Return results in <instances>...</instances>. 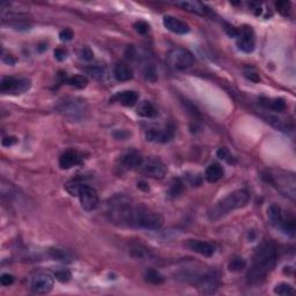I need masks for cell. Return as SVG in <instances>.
<instances>
[{
	"mask_svg": "<svg viewBox=\"0 0 296 296\" xmlns=\"http://www.w3.org/2000/svg\"><path fill=\"white\" fill-rule=\"evenodd\" d=\"M108 215L113 223L119 226L147 230H159L163 226V218L160 213L133 203L125 194H117L110 199Z\"/></svg>",
	"mask_w": 296,
	"mask_h": 296,
	"instance_id": "obj_1",
	"label": "cell"
},
{
	"mask_svg": "<svg viewBox=\"0 0 296 296\" xmlns=\"http://www.w3.org/2000/svg\"><path fill=\"white\" fill-rule=\"evenodd\" d=\"M278 261V248L272 240H264L256 249L252 257L251 266L248 271V282L251 285H260L266 277L272 272Z\"/></svg>",
	"mask_w": 296,
	"mask_h": 296,
	"instance_id": "obj_2",
	"label": "cell"
},
{
	"mask_svg": "<svg viewBox=\"0 0 296 296\" xmlns=\"http://www.w3.org/2000/svg\"><path fill=\"white\" fill-rule=\"evenodd\" d=\"M250 202V194L246 190H236L215 204L208 211L209 221H218L235 209L243 208Z\"/></svg>",
	"mask_w": 296,
	"mask_h": 296,
	"instance_id": "obj_3",
	"label": "cell"
},
{
	"mask_svg": "<svg viewBox=\"0 0 296 296\" xmlns=\"http://www.w3.org/2000/svg\"><path fill=\"white\" fill-rule=\"evenodd\" d=\"M58 112L72 122L85 119L88 113V104L79 97H67L60 101L57 106Z\"/></svg>",
	"mask_w": 296,
	"mask_h": 296,
	"instance_id": "obj_4",
	"label": "cell"
},
{
	"mask_svg": "<svg viewBox=\"0 0 296 296\" xmlns=\"http://www.w3.org/2000/svg\"><path fill=\"white\" fill-rule=\"evenodd\" d=\"M166 58H168V63L170 64V66L178 71L189 69L194 63L193 55L187 49L184 48L172 49V50L169 51Z\"/></svg>",
	"mask_w": 296,
	"mask_h": 296,
	"instance_id": "obj_5",
	"label": "cell"
},
{
	"mask_svg": "<svg viewBox=\"0 0 296 296\" xmlns=\"http://www.w3.org/2000/svg\"><path fill=\"white\" fill-rule=\"evenodd\" d=\"M32 86V81L26 78H12L7 76L1 80L0 83V91L2 94H12V95H20L26 92Z\"/></svg>",
	"mask_w": 296,
	"mask_h": 296,
	"instance_id": "obj_6",
	"label": "cell"
},
{
	"mask_svg": "<svg viewBox=\"0 0 296 296\" xmlns=\"http://www.w3.org/2000/svg\"><path fill=\"white\" fill-rule=\"evenodd\" d=\"M54 277L49 273L39 272L33 277L30 289L36 295H45L54 288Z\"/></svg>",
	"mask_w": 296,
	"mask_h": 296,
	"instance_id": "obj_7",
	"label": "cell"
},
{
	"mask_svg": "<svg viewBox=\"0 0 296 296\" xmlns=\"http://www.w3.org/2000/svg\"><path fill=\"white\" fill-rule=\"evenodd\" d=\"M139 169L145 175L149 176L152 178H156V180H162L166 174V166L160 160L153 159V157L144 159Z\"/></svg>",
	"mask_w": 296,
	"mask_h": 296,
	"instance_id": "obj_8",
	"label": "cell"
},
{
	"mask_svg": "<svg viewBox=\"0 0 296 296\" xmlns=\"http://www.w3.org/2000/svg\"><path fill=\"white\" fill-rule=\"evenodd\" d=\"M79 200L81 204V207L85 211L92 212L96 209L98 206V194L94 187L89 186V185L85 184L79 191Z\"/></svg>",
	"mask_w": 296,
	"mask_h": 296,
	"instance_id": "obj_9",
	"label": "cell"
},
{
	"mask_svg": "<svg viewBox=\"0 0 296 296\" xmlns=\"http://www.w3.org/2000/svg\"><path fill=\"white\" fill-rule=\"evenodd\" d=\"M236 44L240 51L250 54L256 48L255 32L251 27L244 26L240 29V34L236 38Z\"/></svg>",
	"mask_w": 296,
	"mask_h": 296,
	"instance_id": "obj_10",
	"label": "cell"
},
{
	"mask_svg": "<svg viewBox=\"0 0 296 296\" xmlns=\"http://www.w3.org/2000/svg\"><path fill=\"white\" fill-rule=\"evenodd\" d=\"M175 137V128L172 125H166L160 129H149L146 131V139L152 143L166 144Z\"/></svg>",
	"mask_w": 296,
	"mask_h": 296,
	"instance_id": "obj_11",
	"label": "cell"
},
{
	"mask_svg": "<svg viewBox=\"0 0 296 296\" xmlns=\"http://www.w3.org/2000/svg\"><path fill=\"white\" fill-rule=\"evenodd\" d=\"M163 26H165L169 32L177 34V35H185L190 32L189 24L185 23L184 21L180 18L171 17V15H166L163 18Z\"/></svg>",
	"mask_w": 296,
	"mask_h": 296,
	"instance_id": "obj_12",
	"label": "cell"
},
{
	"mask_svg": "<svg viewBox=\"0 0 296 296\" xmlns=\"http://www.w3.org/2000/svg\"><path fill=\"white\" fill-rule=\"evenodd\" d=\"M186 248H189L191 251L196 252L204 256V257H211L215 254V245L212 243L203 242L198 240H189L186 242Z\"/></svg>",
	"mask_w": 296,
	"mask_h": 296,
	"instance_id": "obj_13",
	"label": "cell"
},
{
	"mask_svg": "<svg viewBox=\"0 0 296 296\" xmlns=\"http://www.w3.org/2000/svg\"><path fill=\"white\" fill-rule=\"evenodd\" d=\"M82 161L81 154L76 150H67L59 157V166L61 169H71L78 166Z\"/></svg>",
	"mask_w": 296,
	"mask_h": 296,
	"instance_id": "obj_14",
	"label": "cell"
},
{
	"mask_svg": "<svg viewBox=\"0 0 296 296\" xmlns=\"http://www.w3.org/2000/svg\"><path fill=\"white\" fill-rule=\"evenodd\" d=\"M139 100V94L134 91H123L117 92L111 98V101H116L124 107H133Z\"/></svg>",
	"mask_w": 296,
	"mask_h": 296,
	"instance_id": "obj_15",
	"label": "cell"
},
{
	"mask_svg": "<svg viewBox=\"0 0 296 296\" xmlns=\"http://www.w3.org/2000/svg\"><path fill=\"white\" fill-rule=\"evenodd\" d=\"M143 160H144V157L141 156L140 153L135 152V150H132V152L126 153L122 156V159H120V163H122V166L126 169H135V168H139V166H141Z\"/></svg>",
	"mask_w": 296,
	"mask_h": 296,
	"instance_id": "obj_16",
	"label": "cell"
},
{
	"mask_svg": "<svg viewBox=\"0 0 296 296\" xmlns=\"http://www.w3.org/2000/svg\"><path fill=\"white\" fill-rule=\"evenodd\" d=\"M267 215L268 219H270L271 223L273 224L274 227L279 228L282 224V222L286 220L287 214L286 212L282 211V208L280 206H278L277 204H272L267 209Z\"/></svg>",
	"mask_w": 296,
	"mask_h": 296,
	"instance_id": "obj_17",
	"label": "cell"
},
{
	"mask_svg": "<svg viewBox=\"0 0 296 296\" xmlns=\"http://www.w3.org/2000/svg\"><path fill=\"white\" fill-rule=\"evenodd\" d=\"M259 104L263 106L265 109L277 111V112H282V111L286 110V102L282 98L260 97L259 98Z\"/></svg>",
	"mask_w": 296,
	"mask_h": 296,
	"instance_id": "obj_18",
	"label": "cell"
},
{
	"mask_svg": "<svg viewBox=\"0 0 296 296\" xmlns=\"http://www.w3.org/2000/svg\"><path fill=\"white\" fill-rule=\"evenodd\" d=\"M113 76L117 81L125 82L129 81L133 78V72H132L131 67L124 63H118L113 67Z\"/></svg>",
	"mask_w": 296,
	"mask_h": 296,
	"instance_id": "obj_19",
	"label": "cell"
},
{
	"mask_svg": "<svg viewBox=\"0 0 296 296\" xmlns=\"http://www.w3.org/2000/svg\"><path fill=\"white\" fill-rule=\"evenodd\" d=\"M224 176V169L219 163H212L205 171V178L209 183H217Z\"/></svg>",
	"mask_w": 296,
	"mask_h": 296,
	"instance_id": "obj_20",
	"label": "cell"
},
{
	"mask_svg": "<svg viewBox=\"0 0 296 296\" xmlns=\"http://www.w3.org/2000/svg\"><path fill=\"white\" fill-rule=\"evenodd\" d=\"M176 6H180V7L187 12H191V13L200 15H205L208 13V8L199 1H178L176 2Z\"/></svg>",
	"mask_w": 296,
	"mask_h": 296,
	"instance_id": "obj_21",
	"label": "cell"
},
{
	"mask_svg": "<svg viewBox=\"0 0 296 296\" xmlns=\"http://www.w3.org/2000/svg\"><path fill=\"white\" fill-rule=\"evenodd\" d=\"M137 112L139 116L145 117V118H154L157 116V110L150 102L144 101L143 103L139 104Z\"/></svg>",
	"mask_w": 296,
	"mask_h": 296,
	"instance_id": "obj_22",
	"label": "cell"
},
{
	"mask_svg": "<svg viewBox=\"0 0 296 296\" xmlns=\"http://www.w3.org/2000/svg\"><path fill=\"white\" fill-rule=\"evenodd\" d=\"M83 185H85V183H83L81 180H79V178H74V180H71L65 184V189H66V191L71 194V196L78 197L79 191Z\"/></svg>",
	"mask_w": 296,
	"mask_h": 296,
	"instance_id": "obj_23",
	"label": "cell"
},
{
	"mask_svg": "<svg viewBox=\"0 0 296 296\" xmlns=\"http://www.w3.org/2000/svg\"><path fill=\"white\" fill-rule=\"evenodd\" d=\"M66 82L69 83L70 86H72V87H75V88H79V89H82L85 87H87L88 85V79L87 76L85 75H73L71 76V78H69L66 80Z\"/></svg>",
	"mask_w": 296,
	"mask_h": 296,
	"instance_id": "obj_24",
	"label": "cell"
},
{
	"mask_svg": "<svg viewBox=\"0 0 296 296\" xmlns=\"http://www.w3.org/2000/svg\"><path fill=\"white\" fill-rule=\"evenodd\" d=\"M145 280L147 282L153 283V285H160L165 281V278L160 272H157L156 270H148L145 273Z\"/></svg>",
	"mask_w": 296,
	"mask_h": 296,
	"instance_id": "obj_25",
	"label": "cell"
},
{
	"mask_svg": "<svg viewBox=\"0 0 296 296\" xmlns=\"http://www.w3.org/2000/svg\"><path fill=\"white\" fill-rule=\"evenodd\" d=\"M273 292H274V294L281 295V296L295 294V289L293 288V286L289 285V283H286V282H282V283H279V285H277L276 287H274Z\"/></svg>",
	"mask_w": 296,
	"mask_h": 296,
	"instance_id": "obj_26",
	"label": "cell"
},
{
	"mask_svg": "<svg viewBox=\"0 0 296 296\" xmlns=\"http://www.w3.org/2000/svg\"><path fill=\"white\" fill-rule=\"evenodd\" d=\"M245 266H246V263L243 258L231 259L229 265H228L229 271H231V272H240V271H242L243 268H245Z\"/></svg>",
	"mask_w": 296,
	"mask_h": 296,
	"instance_id": "obj_27",
	"label": "cell"
},
{
	"mask_svg": "<svg viewBox=\"0 0 296 296\" xmlns=\"http://www.w3.org/2000/svg\"><path fill=\"white\" fill-rule=\"evenodd\" d=\"M183 192V183L180 180H174L170 185V190H169V193H170L171 197H177Z\"/></svg>",
	"mask_w": 296,
	"mask_h": 296,
	"instance_id": "obj_28",
	"label": "cell"
},
{
	"mask_svg": "<svg viewBox=\"0 0 296 296\" xmlns=\"http://www.w3.org/2000/svg\"><path fill=\"white\" fill-rule=\"evenodd\" d=\"M55 278L58 280V281L60 282H69L71 280V278H72V274L69 270H60L57 271V272L55 273Z\"/></svg>",
	"mask_w": 296,
	"mask_h": 296,
	"instance_id": "obj_29",
	"label": "cell"
},
{
	"mask_svg": "<svg viewBox=\"0 0 296 296\" xmlns=\"http://www.w3.org/2000/svg\"><path fill=\"white\" fill-rule=\"evenodd\" d=\"M79 56L82 60H86V61H91V60H92V58H94V54H92V51L88 48V46L82 48L79 52Z\"/></svg>",
	"mask_w": 296,
	"mask_h": 296,
	"instance_id": "obj_30",
	"label": "cell"
},
{
	"mask_svg": "<svg viewBox=\"0 0 296 296\" xmlns=\"http://www.w3.org/2000/svg\"><path fill=\"white\" fill-rule=\"evenodd\" d=\"M86 71H87V73L91 74L92 76H94L95 79H101L102 76H103V70L98 66L88 67V69H86Z\"/></svg>",
	"mask_w": 296,
	"mask_h": 296,
	"instance_id": "obj_31",
	"label": "cell"
},
{
	"mask_svg": "<svg viewBox=\"0 0 296 296\" xmlns=\"http://www.w3.org/2000/svg\"><path fill=\"white\" fill-rule=\"evenodd\" d=\"M13 282H14V277L12 276V274L4 273V274H1V277H0V283H1L2 286H5V287L11 286V285H13Z\"/></svg>",
	"mask_w": 296,
	"mask_h": 296,
	"instance_id": "obj_32",
	"label": "cell"
},
{
	"mask_svg": "<svg viewBox=\"0 0 296 296\" xmlns=\"http://www.w3.org/2000/svg\"><path fill=\"white\" fill-rule=\"evenodd\" d=\"M133 27L139 34H146L149 29V24L145 22V21H138V22L134 23Z\"/></svg>",
	"mask_w": 296,
	"mask_h": 296,
	"instance_id": "obj_33",
	"label": "cell"
},
{
	"mask_svg": "<svg viewBox=\"0 0 296 296\" xmlns=\"http://www.w3.org/2000/svg\"><path fill=\"white\" fill-rule=\"evenodd\" d=\"M74 37V34L71 29H69V28H66V29L61 30V32L59 33V38L60 41H71Z\"/></svg>",
	"mask_w": 296,
	"mask_h": 296,
	"instance_id": "obj_34",
	"label": "cell"
},
{
	"mask_svg": "<svg viewBox=\"0 0 296 296\" xmlns=\"http://www.w3.org/2000/svg\"><path fill=\"white\" fill-rule=\"evenodd\" d=\"M186 180L191 185H193V186H198V185L202 184V177H200V175L198 174H192L191 176L187 175Z\"/></svg>",
	"mask_w": 296,
	"mask_h": 296,
	"instance_id": "obj_35",
	"label": "cell"
},
{
	"mask_svg": "<svg viewBox=\"0 0 296 296\" xmlns=\"http://www.w3.org/2000/svg\"><path fill=\"white\" fill-rule=\"evenodd\" d=\"M218 157H220L221 160H226V161H228L229 163H231V160L229 159V157H233L230 155L229 150L227 149V148H220V149L218 150Z\"/></svg>",
	"mask_w": 296,
	"mask_h": 296,
	"instance_id": "obj_36",
	"label": "cell"
},
{
	"mask_svg": "<svg viewBox=\"0 0 296 296\" xmlns=\"http://www.w3.org/2000/svg\"><path fill=\"white\" fill-rule=\"evenodd\" d=\"M289 7H291V2H287V1H281V2H278L277 4V8L278 11L280 12V13L286 15L288 13Z\"/></svg>",
	"mask_w": 296,
	"mask_h": 296,
	"instance_id": "obj_37",
	"label": "cell"
},
{
	"mask_svg": "<svg viewBox=\"0 0 296 296\" xmlns=\"http://www.w3.org/2000/svg\"><path fill=\"white\" fill-rule=\"evenodd\" d=\"M226 32L230 37H235V38H237V36H239L240 34V29L239 28L231 26V24L226 23Z\"/></svg>",
	"mask_w": 296,
	"mask_h": 296,
	"instance_id": "obj_38",
	"label": "cell"
},
{
	"mask_svg": "<svg viewBox=\"0 0 296 296\" xmlns=\"http://www.w3.org/2000/svg\"><path fill=\"white\" fill-rule=\"evenodd\" d=\"M66 51L64 50V49H57V50H55V58L57 60H64L65 58H66Z\"/></svg>",
	"mask_w": 296,
	"mask_h": 296,
	"instance_id": "obj_39",
	"label": "cell"
},
{
	"mask_svg": "<svg viewBox=\"0 0 296 296\" xmlns=\"http://www.w3.org/2000/svg\"><path fill=\"white\" fill-rule=\"evenodd\" d=\"M17 138L15 137H6V138H4L2 139V146H5V147H9V146H12V145H14L15 143H17Z\"/></svg>",
	"mask_w": 296,
	"mask_h": 296,
	"instance_id": "obj_40",
	"label": "cell"
},
{
	"mask_svg": "<svg viewBox=\"0 0 296 296\" xmlns=\"http://www.w3.org/2000/svg\"><path fill=\"white\" fill-rule=\"evenodd\" d=\"M145 185H147L146 183H145V182H139V183H138V187H140V189H143V190H145V191H148V190H149V187H148V186H145Z\"/></svg>",
	"mask_w": 296,
	"mask_h": 296,
	"instance_id": "obj_41",
	"label": "cell"
}]
</instances>
